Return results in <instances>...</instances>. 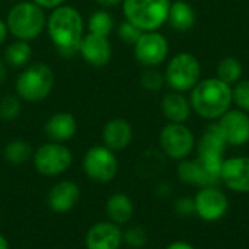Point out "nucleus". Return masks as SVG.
<instances>
[{
  "instance_id": "obj_11",
  "label": "nucleus",
  "mask_w": 249,
  "mask_h": 249,
  "mask_svg": "<svg viewBox=\"0 0 249 249\" xmlns=\"http://www.w3.org/2000/svg\"><path fill=\"white\" fill-rule=\"evenodd\" d=\"M169 53L168 39L158 31L143 32L134 44V57L144 67L162 64Z\"/></svg>"
},
{
  "instance_id": "obj_4",
  "label": "nucleus",
  "mask_w": 249,
  "mask_h": 249,
  "mask_svg": "<svg viewBox=\"0 0 249 249\" xmlns=\"http://www.w3.org/2000/svg\"><path fill=\"white\" fill-rule=\"evenodd\" d=\"M169 0H124L123 12L125 20L131 22L143 32L158 31L168 22Z\"/></svg>"
},
{
  "instance_id": "obj_35",
  "label": "nucleus",
  "mask_w": 249,
  "mask_h": 249,
  "mask_svg": "<svg viewBox=\"0 0 249 249\" xmlns=\"http://www.w3.org/2000/svg\"><path fill=\"white\" fill-rule=\"evenodd\" d=\"M32 1L35 4H38L39 7H42L44 10L45 9H50V10L57 9V7H60V6H63L66 3V0H32Z\"/></svg>"
},
{
  "instance_id": "obj_20",
  "label": "nucleus",
  "mask_w": 249,
  "mask_h": 249,
  "mask_svg": "<svg viewBox=\"0 0 249 249\" xmlns=\"http://www.w3.org/2000/svg\"><path fill=\"white\" fill-rule=\"evenodd\" d=\"M162 112L169 123L184 124L191 114V104L181 92L166 93L162 99Z\"/></svg>"
},
{
  "instance_id": "obj_22",
  "label": "nucleus",
  "mask_w": 249,
  "mask_h": 249,
  "mask_svg": "<svg viewBox=\"0 0 249 249\" xmlns=\"http://www.w3.org/2000/svg\"><path fill=\"white\" fill-rule=\"evenodd\" d=\"M105 210L109 217V222L121 226L131 220L134 214V204H133V200L127 194L115 193L108 198Z\"/></svg>"
},
{
  "instance_id": "obj_9",
  "label": "nucleus",
  "mask_w": 249,
  "mask_h": 249,
  "mask_svg": "<svg viewBox=\"0 0 249 249\" xmlns=\"http://www.w3.org/2000/svg\"><path fill=\"white\" fill-rule=\"evenodd\" d=\"M83 171L93 182H111L118 174V160L115 153L105 146H93L88 149L83 158Z\"/></svg>"
},
{
  "instance_id": "obj_30",
  "label": "nucleus",
  "mask_w": 249,
  "mask_h": 249,
  "mask_svg": "<svg viewBox=\"0 0 249 249\" xmlns=\"http://www.w3.org/2000/svg\"><path fill=\"white\" fill-rule=\"evenodd\" d=\"M123 242H125L130 248H143L147 244V231L140 225L130 226L125 232H123Z\"/></svg>"
},
{
  "instance_id": "obj_7",
  "label": "nucleus",
  "mask_w": 249,
  "mask_h": 249,
  "mask_svg": "<svg viewBox=\"0 0 249 249\" xmlns=\"http://www.w3.org/2000/svg\"><path fill=\"white\" fill-rule=\"evenodd\" d=\"M201 77V66L196 55L190 53H179L174 55L165 71V82L175 92L191 90Z\"/></svg>"
},
{
  "instance_id": "obj_5",
  "label": "nucleus",
  "mask_w": 249,
  "mask_h": 249,
  "mask_svg": "<svg viewBox=\"0 0 249 249\" xmlns=\"http://www.w3.org/2000/svg\"><path fill=\"white\" fill-rule=\"evenodd\" d=\"M54 88V73L50 66L35 63L28 66L15 82V92L25 102L44 101Z\"/></svg>"
},
{
  "instance_id": "obj_10",
  "label": "nucleus",
  "mask_w": 249,
  "mask_h": 249,
  "mask_svg": "<svg viewBox=\"0 0 249 249\" xmlns=\"http://www.w3.org/2000/svg\"><path fill=\"white\" fill-rule=\"evenodd\" d=\"M159 142L163 155L175 160L187 159L196 146L193 131L187 125L178 123L166 124L160 131Z\"/></svg>"
},
{
  "instance_id": "obj_26",
  "label": "nucleus",
  "mask_w": 249,
  "mask_h": 249,
  "mask_svg": "<svg viewBox=\"0 0 249 249\" xmlns=\"http://www.w3.org/2000/svg\"><path fill=\"white\" fill-rule=\"evenodd\" d=\"M244 73L242 63L236 57H225L217 66V79L228 85H235L241 80Z\"/></svg>"
},
{
  "instance_id": "obj_14",
  "label": "nucleus",
  "mask_w": 249,
  "mask_h": 249,
  "mask_svg": "<svg viewBox=\"0 0 249 249\" xmlns=\"http://www.w3.org/2000/svg\"><path fill=\"white\" fill-rule=\"evenodd\" d=\"M79 54L92 67H104L107 66L112 58V47L108 39V36L96 35L88 32L83 35Z\"/></svg>"
},
{
  "instance_id": "obj_1",
  "label": "nucleus",
  "mask_w": 249,
  "mask_h": 249,
  "mask_svg": "<svg viewBox=\"0 0 249 249\" xmlns=\"http://www.w3.org/2000/svg\"><path fill=\"white\" fill-rule=\"evenodd\" d=\"M45 29L61 57L70 58L79 54V47L85 35V20L76 7L63 4L53 9L47 16Z\"/></svg>"
},
{
  "instance_id": "obj_6",
  "label": "nucleus",
  "mask_w": 249,
  "mask_h": 249,
  "mask_svg": "<svg viewBox=\"0 0 249 249\" xmlns=\"http://www.w3.org/2000/svg\"><path fill=\"white\" fill-rule=\"evenodd\" d=\"M223 158L197 156L193 160L182 159L178 165V178L181 182L200 188L216 187L222 181Z\"/></svg>"
},
{
  "instance_id": "obj_21",
  "label": "nucleus",
  "mask_w": 249,
  "mask_h": 249,
  "mask_svg": "<svg viewBox=\"0 0 249 249\" xmlns=\"http://www.w3.org/2000/svg\"><path fill=\"white\" fill-rule=\"evenodd\" d=\"M226 140L217 124H210L198 142V155L209 158H223L226 150Z\"/></svg>"
},
{
  "instance_id": "obj_19",
  "label": "nucleus",
  "mask_w": 249,
  "mask_h": 249,
  "mask_svg": "<svg viewBox=\"0 0 249 249\" xmlns=\"http://www.w3.org/2000/svg\"><path fill=\"white\" fill-rule=\"evenodd\" d=\"M77 131V121L70 112L53 114L44 125L45 136L55 143H64L74 137Z\"/></svg>"
},
{
  "instance_id": "obj_39",
  "label": "nucleus",
  "mask_w": 249,
  "mask_h": 249,
  "mask_svg": "<svg viewBox=\"0 0 249 249\" xmlns=\"http://www.w3.org/2000/svg\"><path fill=\"white\" fill-rule=\"evenodd\" d=\"M7 64L3 58H0V85H3L7 80Z\"/></svg>"
},
{
  "instance_id": "obj_29",
  "label": "nucleus",
  "mask_w": 249,
  "mask_h": 249,
  "mask_svg": "<svg viewBox=\"0 0 249 249\" xmlns=\"http://www.w3.org/2000/svg\"><path fill=\"white\" fill-rule=\"evenodd\" d=\"M22 112V102L18 95H4L0 99V120L15 121Z\"/></svg>"
},
{
  "instance_id": "obj_2",
  "label": "nucleus",
  "mask_w": 249,
  "mask_h": 249,
  "mask_svg": "<svg viewBox=\"0 0 249 249\" xmlns=\"http://www.w3.org/2000/svg\"><path fill=\"white\" fill-rule=\"evenodd\" d=\"M232 88L217 77L200 80L190 96L191 108L204 120H219L232 105Z\"/></svg>"
},
{
  "instance_id": "obj_40",
  "label": "nucleus",
  "mask_w": 249,
  "mask_h": 249,
  "mask_svg": "<svg viewBox=\"0 0 249 249\" xmlns=\"http://www.w3.org/2000/svg\"><path fill=\"white\" fill-rule=\"evenodd\" d=\"M7 34H9V29H7V25H6V20L0 19V45L6 41L7 38Z\"/></svg>"
},
{
  "instance_id": "obj_34",
  "label": "nucleus",
  "mask_w": 249,
  "mask_h": 249,
  "mask_svg": "<svg viewBox=\"0 0 249 249\" xmlns=\"http://www.w3.org/2000/svg\"><path fill=\"white\" fill-rule=\"evenodd\" d=\"M174 212L181 216V217H190L196 213V203H194V198H188V197H184V198H179L175 201L174 204Z\"/></svg>"
},
{
  "instance_id": "obj_23",
  "label": "nucleus",
  "mask_w": 249,
  "mask_h": 249,
  "mask_svg": "<svg viewBox=\"0 0 249 249\" xmlns=\"http://www.w3.org/2000/svg\"><path fill=\"white\" fill-rule=\"evenodd\" d=\"M168 22L177 31H181V32L190 31L196 23L194 9L191 7L190 3H187L184 0H177L174 3H171Z\"/></svg>"
},
{
  "instance_id": "obj_15",
  "label": "nucleus",
  "mask_w": 249,
  "mask_h": 249,
  "mask_svg": "<svg viewBox=\"0 0 249 249\" xmlns=\"http://www.w3.org/2000/svg\"><path fill=\"white\" fill-rule=\"evenodd\" d=\"M123 231L112 222H98L89 228L85 238L86 249H120Z\"/></svg>"
},
{
  "instance_id": "obj_8",
  "label": "nucleus",
  "mask_w": 249,
  "mask_h": 249,
  "mask_svg": "<svg viewBox=\"0 0 249 249\" xmlns=\"http://www.w3.org/2000/svg\"><path fill=\"white\" fill-rule=\"evenodd\" d=\"M32 160L35 169L41 175L58 177L70 168L73 155L63 143L50 142L36 149V152L32 155Z\"/></svg>"
},
{
  "instance_id": "obj_38",
  "label": "nucleus",
  "mask_w": 249,
  "mask_h": 249,
  "mask_svg": "<svg viewBox=\"0 0 249 249\" xmlns=\"http://www.w3.org/2000/svg\"><path fill=\"white\" fill-rule=\"evenodd\" d=\"M166 249H196L193 245H190L188 242H184V241H177V242H172L169 244Z\"/></svg>"
},
{
  "instance_id": "obj_25",
  "label": "nucleus",
  "mask_w": 249,
  "mask_h": 249,
  "mask_svg": "<svg viewBox=\"0 0 249 249\" xmlns=\"http://www.w3.org/2000/svg\"><path fill=\"white\" fill-rule=\"evenodd\" d=\"M3 153H4L6 162L10 163V165H15V166L28 162L34 155L31 144L28 142H25V140H20V139L9 142L6 144Z\"/></svg>"
},
{
  "instance_id": "obj_41",
  "label": "nucleus",
  "mask_w": 249,
  "mask_h": 249,
  "mask_svg": "<svg viewBox=\"0 0 249 249\" xmlns=\"http://www.w3.org/2000/svg\"><path fill=\"white\" fill-rule=\"evenodd\" d=\"M0 249H9V242L1 233H0Z\"/></svg>"
},
{
  "instance_id": "obj_13",
  "label": "nucleus",
  "mask_w": 249,
  "mask_h": 249,
  "mask_svg": "<svg viewBox=\"0 0 249 249\" xmlns=\"http://www.w3.org/2000/svg\"><path fill=\"white\" fill-rule=\"evenodd\" d=\"M216 124L229 146H244L249 142V117L245 111L229 109Z\"/></svg>"
},
{
  "instance_id": "obj_33",
  "label": "nucleus",
  "mask_w": 249,
  "mask_h": 249,
  "mask_svg": "<svg viewBox=\"0 0 249 249\" xmlns=\"http://www.w3.org/2000/svg\"><path fill=\"white\" fill-rule=\"evenodd\" d=\"M143 34V31H140L137 26H134L131 22L124 20L120 23L118 26V36L121 41H124L125 44H131L134 45L137 42V39L140 38V35Z\"/></svg>"
},
{
  "instance_id": "obj_16",
  "label": "nucleus",
  "mask_w": 249,
  "mask_h": 249,
  "mask_svg": "<svg viewBox=\"0 0 249 249\" xmlns=\"http://www.w3.org/2000/svg\"><path fill=\"white\" fill-rule=\"evenodd\" d=\"M222 181L235 193H249V158L233 156L223 160Z\"/></svg>"
},
{
  "instance_id": "obj_32",
  "label": "nucleus",
  "mask_w": 249,
  "mask_h": 249,
  "mask_svg": "<svg viewBox=\"0 0 249 249\" xmlns=\"http://www.w3.org/2000/svg\"><path fill=\"white\" fill-rule=\"evenodd\" d=\"M232 101L241 111L249 112V79L235 83V88L232 89Z\"/></svg>"
},
{
  "instance_id": "obj_12",
  "label": "nucleus",
  "mask_w": 249,
  "mask_h": 249,
  "mask_svg": "<svg viewBox=\"0 0 249 249\" xmlns=\"http://www.w3.org/2000/svg\"><path fill=\"white\" fill-rule=\"evenodd\" d=\"M196 214L206 222L220 220L229 210V200L226 194L217 187L201 188L196 198Z\"/></svg>"
},
{
  "instance_id": "obj_17",
  "label": "nucleus",
  "mask_w": 249,
  "mask_h": 249,
  "mask_svg": "<svg viewBox=\"0 0 249 249\" xmlns=\"http://www.w3.org/2000/svg\"><path fill=\"white\" fill-rule=\"evenodd\" d=\"M80 200V188L73 181H60L51 187L47 196L48 207L55 213H67Z\"/></svg>"
},
{
  "instance_id": "obj_37",
  "label": "nucleus",
  "mask_w": 249,
  "mask_h": 249,
  "mask_svg": "<svg viewBox=\"0 0 249 249\" xmlns=\"http://www.w3.org/2000/svg\"><path fill=\"white\" fill-rule=\"evenodd\" d=\"M124 0H96V3L99 6H102L104 9H109V7H115L118 4H123Z\"/></svg>"
},
{
  "instance_id": "obj_24",
  "label": "nucleus",
  "mask_w": 249,
  "mask_h": 249,
  "mask_svg": "<svg viewBox=\"0 0 249 249\" xmlns=\"http://www.w3.org/2000/svg\"><path fill=\"white\" fill-rule=\"evenodd\" d=\"M31 57H32L31 44L22 39H15L13 42H10L4 48V53H3V60L6 61V64L15 69L26 66Z\"/></svg>"
},
{
  "instance_id": "obj_31",
  "label": "nucleus",
  "mask_w": 249,
  "mask_h": 249,
  "mask_svg": "<svg viewBox=\"0 0 249 249\" xmlns=\"http://www.w3.org/2000/svg\"><path fill=\"white\" fill-rule=\"evenodd\" d=\"M165 83V76L158 71L155 67H147V70H144L140 76V85L143 86V89L149 90V92H156L159 90Z\"/></svg>"
},
{
  "instance_id": "obj_27",
  "label": "nucleus",
  "mask_w": 249,
  "mask_h": 249,
  "mask_svg": "<svg viewBox=\"0 0 249 249\" xmlns=\"http://www.w3.org/2000/svg\"><path fill=\"white\" fill-rule=\"evenodd\" d=\"M88 29L90 34L109 36L114 31V19L111 13H108L105 9H99L93 12L88 19Z\"/></svg>"
},
{
  "instance_id": "obj_18",
  "label": "nucleus",
  "mask_w": 249,
  "mask_h": 249,
  "mask_svg": "<svg viewBox=\"0 0 249 249\" xmlns=\"http://www.w3.org/2000/svg\"><path fill=\"white\" fill-rule=\"evenodd\" d=\"M133 140V127L124 118H111L102 128L104 146L112 152L124 150Z\"/></svg>"
},
{
  "instance_id": "obj_28",
  "label": "nucleus",
  "mask_w": 249,
  "mask_h": 249,
  "mask_svg": "<svg viewBox=\"0 0 249 249\" xmlns=\"http://www.w3.org/2000/svg\"><path fill=\"white\" fill-rule=\"evenodd\" d=\"M162 166H163L162 155L158 153L156 150H147V152L139 159L137 171H139V174H142V177H150V175H153L156 171L159 172Z\"/></svg>"
},
{
  "instance_id": "obj_36",
  "label": "nucleus",
  "mask_w": 249,
  "mask_h": 249,
  "mask_svg": "<svg viewBox=\"0 0 249 249\" xmlns=\"http://www.w3.org/2000/svg\"><path fill=\"white\" fill-rule=\"evenodd\" d=\"M172 194V185H169L168 182H160L158 184L156 187V196L158 197H162V198H166Z\"/></svg>"
},
{
  "instance_id": "obj_3",
  "label": "nucleus",
  "mask_w": 249,
  "mask_h": 249,
  "mask_svg": "<svg viewBox=\"0 0 249 249\" xmlns=\"http://www.w3.org/2000/svg\"><path fill=\"white\" fill-rule=\"evenodd\" d=\"M9 34L15 39H36L47 28V13L32 0H23L13 4L6 16Z\"/></svg>"
}]
</instances>
